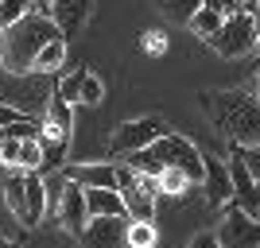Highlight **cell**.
I'll use <instances>...</instances> for the list:
<instances>
[{
    "label": "cell",
    "mask_w": 260,
    "mask_h": 248,
    "mask_svg": "<svg viewBox=\"0 0 260 248\" xmlns=\"http://www.w3.org/2000/svg\"><path fill=\"white\" fill-rule=\"evenodd\" d=\"M89 8H93V0H51V4H47V16L54 20L58 35L70 39V35H78L82 23L89 20Z\"/></svg>",
    "instance_id": "13"
},
{
    "label": "cell",
    "mask_w": 260,
    "mask_h": 248,
    "mask_svg": "<svg viewBox=\"0 0 260 248\" xmlns=\"http://www.w3.org/2000/svg\"><path fill=\"white\" fill-rule=\"evenodd\" d=\"M23 205H27V225H39L47 217L43 171H23Z\"/></svg>",
    "instance_id": "16"
},
{
    "label": "cell",
    "mask_w": 260,
    "mask_h": 248,
    "mask_svg": "<svg viewBox=\"0 0 260 248\" xmlns=\"http://www.w3.org/2000/svg\"><path fill=\"white\" fill-rule=\"evenodd\" d=\"M101 97H105V86H101L98 74H82V89H78V105H101Z\"/></svg>",
    "instance_id": "23"
},
{
    "label": "cell",
    "mask_w": 260,
    "mask_h": 248,
    "mask_svg": "<svg viewBox=\"0 0 260 248\" xmlns=\"http://www.w3.org/2000/svg\"><path fill=\"white\" fill-rule=\"evenodd\" d=\"M152 155L163 163V167H171V171H183L190 183H202V151L194 144L186 140V136H175V132H163L159 140L152 144Z\"/></svg>",
    "instance_id": "5"
},
{
    "label": "cell",
    "mask_w": 260,
    "mask_h": 248,
    "mask_svg": "<svg viewBox=\"0 0 260 248\" xmlns=\"http://www.w3.org/2000/svg\"><path fill=\"white\" fill-rule=\"evenodd\" d=\"M155 8H159L171 23H186L198 8H202V0H155Z\"/></svg>",
    "instance_id": "20"
},
{
    "label": "cell",
    "mask_w": 260,
    "mask_h": 248,
    "mask_svg": "<svg viewBox=\"0 0 260 248\" xmlns=\"http://www.w3.org/2000/svg\"><path fill=\"white\" fill-rule=\"evenodd\" d=\"M0 248H16V244H12V240H4V237H0Z\"/></svg>",
    "instance_id": "31"
},
{
    "label": "cell",
    "mask_w": 260,
    "mask_h": 248,
    "mask_svg": "<svg viewBox=\"0 0 260 248\" xmlns=\"http://www.w3.org/2000/svg\"><path fill=\"white\" fill-rule=\"evenodd\" d=\"M256 101H260V74H256Z\"/></svg>",
    "instance_id": "32"
},
{
    "label": "cell",
    "mask_w": 260,
    "mask_h": 248,
    "mask_svg": "<svg viewBox=\"0 0 260 248\" xmlns=\"http://www.w3.org/2000/svg\"><path fill=\"white\" fill-rule=\"evenodd\" d=\"M4 202H8V214L16 221L27 225V205H23V171H12L4 179Z\"/></svg>",
    "instance_id": "18"
},
{
    "label": "cell",
    "mask_w": 260,
    "mask_h": 248,
    "mask_svg": "<svg viewBox=\"0 0 260 248\" xmlns=\"http://www.w3.org/2000/svg\"><path fill=\"white\" fill-rule=\"evenodd\" d=\"M214 237H217L221 248H260V221L249 217V214H241L237 205H233Z\"/></svg>",
    "instance_id": "8"
},
{
    "label": "cell",
    "mask_w": 260,
    "mask_h": 248,
    "mask_svg": "<svg viewBox=\"0 0 260 248\" xmlns=\"http://www.w3.org/2000/svg\"><path fill=\"white\" fill-rule=\"evenodd\" d=\"M54 74H39V70H20L12 74L0 66V105L16 109L23 117H43L47 105L54 97Z\"/></svg>",
    "instance_id": "3"
},
{
    "label": "cell",
    "mask_w": 260,
    "mask_h": 248,
    "mask_svg": "<svg viewBox=\"0 0 260 248\" xmlns=\"http://www.w3.org/2000/svg\"><path fill=\"white\" fill-rule=\"evenodd\" d=\"M229 179H233V202L229 205H237L241 214H249V217H260V190H256V179H252L249 171H245V163H241V155L233 148H229Z\"/></svg>",
    "instance_id": "9"
},
{
    "label": "cell",
    "mask_w": 260,
    "mask_h": 248,
    "mask_svg": "<svg viewBox=\"0 0 260 248\" xmlns=\"http://www.w3.org/2000/svg\"><path fill=\"white\" fill-rule=\"evenodd\" d=\"M190 248H221V244H217L214 233H198V237L190 240Z\"/></svg>",
    "instance_id": "29"
},
{
    "label": "cell",
    "mask_w": 260,
    "mask_h": 248,
    "mask_svg": "<svg viewBox=\"0 0 260 248\" xmlns=\"http://www.w3.org/2000/svg\"><path fill=\"white\" fill-rule=\"evenodd\" d=\"M27 12H31V0H0V27L16 23L20 16H27Z\"/></svg>",
    "instance_id": "26"
},
{
    "label": "cell",
    "mask_w": 260,
    "mask_h": 248,
    "mask_svg": "<svg viewBox=\"0 0 260 248\" xmlns=\"http://www.w3.org/2000/svg\"><path fill=\"white\" fill-rule=\"evenodd\" d=\"M155 244H159L155 221H128L124 225V248H155Z\"/></svg>",
    "instance_id": "19"
},
{
    "label": "cell",
    "mask_w": 260,
    "mask_h": 248,
    "mask_svg": "<svg viewBox=\"0 0 260 248\" xmlns=\"http://www.w3.org/2000/svg\"><path fill=\"white\" fill-rule=\"evenodd\" d=\"M202 8L217 12V16H221V20H225V16H237V12L245 8V4H241V0H202Z\"/></svg>",
    "instance_id": "28"
},
{
    "label": "cell",
    "mask_w": 260,
    "mask_h": 248,
    "mask_svg": "<svg viewBox=\"0 0 260 248\" xmlns=\"http://www.w3.org/2000/svg\"><path fill=\"white\" fill-rule=\"evenodd\" d=\"M62 66H66V39H62V35H54L51 43H43L39 51H35L31 70H39V74H54V70H62Z\"/></svg>",
    "instance_id": "17"
},
{
    "label": "cell",
    "mask_w": 260,
    "mask_h": 248,
    "mask_svg": "<svg viewBox=\"0 0 260 248\" xmlns=\"http://www.w3.org/2000/svg\"><path fill=\"white\" fill-rule=\"evenodd\" d=\"M229 148L241 155V163H245V171L252 174V179H260V144H245V148H237V144H229Z\"/></svg>",
    "instance_id": "27"
},
{
    "label": "cell",
    "mask_w": 260,
    "mask_h": 248,
    "mask_svg": "<svg viewBox=\"0 0 260 248\" xmlns=\"http://www.w3.org/2000/svg\"><path fill=\"white\" fill-rule=\"evenodd\" d=\"M163 132H167V124H163L159 117H136V120H124V124L113 132L109 148L117 151V155H124V151H140V148H152Z\"/></svg>",
    "instance_id": "7"
},
{
    "label": "cell",
    "mask_w": 260,
    "mask_h": 248,
    "mask_svg": "<svg viewBox=\"0 0 260 248\" xmlns=\"http://www.w3.org/2000/svg\"><path fill=\"white\" fill-rule=\"evenodd\" d=\"M186 27L198 35V39H214V31L221 27V16L217 12H210V8H198L190 20H186Z\"/></svg>",
    "instance_id": "21"
},
{
    "label": "cell",
    "mask_w": 260,
    "mask_h": 248,
    "mask_svg": "<svg viewBox=\"0 0 260 248\" xmlns=\"http://www.w3.org/2000/svg\"><path fill=\"white\" fill-rule=\"evenodd\" d=\"M202 183H206V202L214 209L233 202V179H229V167L214 155H202Z\"/></svg>",
    "instance_id": "12"
},
{
    "label": "cell",
    "mask_w": 260,
    "mask_h": 248,
    "mask_svg": "<svg viewBox=\"0 0 260 248\" xmlns=\"http://www.w3.org/2000/svg\"><path fill=\"white\" fill-rule=\"evenodd\" d=\"M39 167H43L39 140H20V171H39Z\"/></svg>",
    "instance_id": "24"
},
{
    "label": "cell",
    "mask_w": 260,
    "mask_h": 248,
    "mask_svg": "<svg viewBox=\"0 0 260 248\" xmlns=\"http://www.w3.org/2000/svg\"><path fill=\"white\" fill-rule=\"evenodd\" d=\"M62 174L78 186H109V190H117V167L113 163H78V167H66Z\"/></svg>",
    "instance_id": "14"
},
{
    "label": "cell",
    "mask_w": 260,
    "mask_h": 248,
    "mask_svg": "<svg viewBox=\"0 0 260 248\" xmlns=\"http://www.w3.org/2000/svg\"><path fill=\"white\" fill-rule=\"evenodd\" d=\"M82 74H86V70H74V74H66L62 82L54 86V93H58V97H62L66 105H78V89H82Z\"/></svg>",
    "instance_id": "25"
},
{
    "label": "cell",
    "mask_w": 260,
    "mask_h": 248,
    "mask_svg": "<svg viewBox=\"0 0 260 248\" xmlns=\"http://www.w3.org/2000/svg\"><path fill=\"white\" fill-rule=\"evenodd\" d=\"M124 225L128 217H89L86 229L78 233L82 248H124Z\"/></svg>",
    "instance_id": "10"
},
{
    "label": "cell",
    "mask_w": 260,
    "mask_h": 248,
    "mask_svg": "<svg viewBox=\"0 0 260 248\" xmlns=\"http://www.w3.org/2000/svg\"><path fill=\"white\" fill-rule=\"evenodd\" d=\"M82 198H86V214L89 217H120L124 214L120 194L109 190V186H82Z\"/></svg>",
    "instance_id": "15"
},
{
    "label": "cell",
    "mask_w": 260,
    "mask_h": 248,
    "mask_svg": "<svg viewBox=\"0 0 260 248\" xmlns=\"http://www.w3.org/2000/svg\"><path fill=\"white\" fill-rule=\"evenodd\" d=\"M202 113L210 117L214 132L225 144H260V101L241 89H206L198 97Z\"/></svg>",
    "instance_id": "1"
},
{
    "label": "cell",
    "mask_w": 260,
    "mask_h": 248,
    "mask_svg": "<svg viewBox=\"0 0 260 248\" xmlns=\"http://www.w3.org/2000/svg\"><path fill=\"white\" fill-rule=\"evenodd\" d=\"M256 190H260V179H256Z\"/></svg>",
    "instance_id": "34"
},
{
    "label": "cell",
    "mask_w": 260,
    "mask_h": 248,
    "mask_svg": "<svg viewBox=\"0 0 260 248\" xmlns=\"http://www.w3.org/2000/svg\"><path fill=\"white\" fill-rule=\"evenodd\" d=\"M241 4H245V8H252V0H241Z\"/></svg>",
    "instance_id": "33"
},
{
    "label": "cell",
    "mask_w": 260,
    "mask_h": 248,
    "mask_svg": "<svg viewBox=\"0 0 260 248\" xmlns=\"http://www.w3.org/2000/svg\"><path fill=\"white\" fill-rule=\"evenodd\" d=\"M155 183H159V194H186V190L194 186V183H190V179H186L183 171H171V167H163Z\"/></svg>",
    "instance_id": "22"
},
{
    "label": "cell",
    "mask_w": 260,
    "mask_h": 248,
    "mask_svg": "<svg viewBox=\"0 0 260 248\" xmlns=\"http://www.w3.org/2000/svg\"><path fill=\"white\" fill-rule=\"evenodd\" d=\"M117 167V194L124 202V217L128 221H155V198H159V183L155 179H144L124 163H113Z\"/></svg>",
    "instance_id": "4"
},
{
    "label": "cell",
    "mask_w": 260,
    "mask_h": 248,
    "mask_svg": "<svg viewBox=\"0 0 260 248\" xmlns=\"http://www.w3.org/2000/svg\"><path fill=\"white\" fill-rule=\"evenodd\" d=\"M54 35H58L54 20L47 16V12L31 8L27 16H20L16 23L0 27V66H4V70H12V74L31 70L35 51H39L43 43H51Z\"/></svg>",
    "instance_id": "2"
},
{
    "label": "cell",
    "mask_w": 260,
    "mask_h": 248,
    "mask_svg": "<svg viewBox=\"0 0 260 248\" xmlns=\"http://www.w3.org/2000/svg\"><path fill=\"white\" fill-rule=\"evenodd\" d=\"M16 117H20V113H16V109H8V105H0V132L8 128V124H12V120H16Z\"/></svg>",
    "instance_id": "30"
},
{
    "label": "cell",
    "mask_w": 260,
    "mask_h": 248,
    "mask_svg": "<svg viewBox=\"0 0 260 248\" xmlns=\"http://www.w3.org/2000/svg\"><path fill=\"white\" fill-rule=\"evenodd\" d=\"M54 217H58V225H62L70 237H78V233L86 229L89 214H86V198H82V186H78V183L66 179L62 198H58V205H54Z\"/></svg>",
    "instance_id": "11"
},
{
    "label": "cell",
    "mask_w": 260,
    "mask_h": 248,
    "mask_svg": "<svg viewBox=\"0 0 260 248\" xmlns=\"http://www.w3.org/2000/svg\"><path fill=\"white\" fill-rule=\"evenodd\" d=\"M210 47H214L221 58H241V54H249L252 47H256L252 12L241 8L237 16H225V20H221V27L214 31V39H210Z\"/></svg>",
    "instance_id": "6"
}]
</instances>
